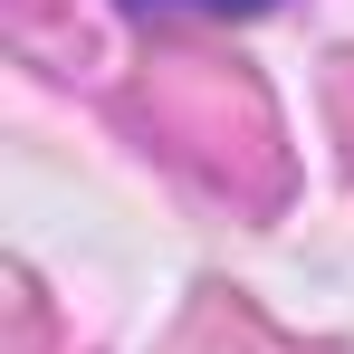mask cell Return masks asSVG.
<instances>
[{"mask_svg":"<svg viewBox=\"0 0 354 354\" xmlns=\"http://www.w3.org/2000/svg\"><path fill=\"white\" fill-rule=\"evenodd\" d=\"M144 10H211V19H230V10H268V0H144Z\"/></svg>","mask_w":354,"mask_h":354,"instance_id":"6da1fadb","label":"cell"}]
</instances>
